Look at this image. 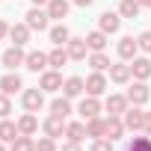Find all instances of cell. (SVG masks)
Masks as SVG:
<instances>
[{"label": "cell", "instance_id": "40", "mask_svg": "<svg viewBox=\"0 0 151 151\" xmlns=\"http://www.w3.org/2000/svg\"><path fill=\"white\" fill-rule=\"evenodd\" d=\"M71 3H74V6H80V9H89L95 0H71Z\"/></svg>", "mask_w": 151, "mask_h": 151}, {"label": "cell", "instance_id": "41", "mask_svg": "<svg viewBox=\"0 0 151 151\" xmlns=\"http://www.w3.org/2000/svg\"><path fill=\"white\" fill-rule=\"evenodd\" d=\"M145 133H151V113H145V127H142Z\"/></svg>", "mask_w": 151, "mask_h": 151}, {"label": "cell", "instance_id": "28", "mask_svg": "<svg viewBox=\"0 0 151 151\" xmlns=\"http://www.w3.org/2000/svg\"><path fill=\"white\" fill-rule=\"evenodd\" d=\"M68 59H71V56H68L65 47H53V50L47 53V68H56V71H59L62 65H68Z\"/></svg>", "mask_w": 151, "mask_h": 151}, {"label": "cell", "instance_id": "26", "mask_svg": "<svg viewBox=\"0 0 151 151\" xmlns=\"http://www.w3.org/2000/svg\"><path fill=\"white\" fill-rule=\"evenodd\" d=\"M86 59H89V68H92V71H110V65H113L104 50H92Z\"/></svg>", "mask_w": 151, "mask_h": 151}, {"label": "cell", "instance_id": "2", "mask_svg": "<svg viewBox=\"0 0 151 151\" xmlns=\"http://www.w3.org/2000/svg\"><path fill=\"white\" fill-rule=\"evenodd\" d=\"M0 62H3L6 71H18V68L27 62V53H24L21 45H12V47H6L3 53H0Z\"/></svg>", "mask_w": 151, "mask_h": 151}, {"label": "cell", "instance_id": "7", "mask_svg": "<svg viewBox=\"0 0 151 151\" xmlns=\"http://www.w3.org/2000/svg\"><path fill=\"white\" fill-rule=\"evenodd\" d=\"M107 86H110V80L104 77V71H92L86 77V95H92V98H101L107 92Z\"/></svg>", "mask_w": 151, "mask_h": 151}, {"label": "cell", "instance_id": "35", "mask_svg": "<svg viewBox=\"0 0 151 151\" xmlns=\"http://www.w3.org/2000/svg\"><path fill=\"white\" fill-rule=\"evenodd\" d=\"M9 113H12V95L0 92V119H9Z\"/></svg>", "mask_w": 151, "mask_h": 151}, {"label": "cell", "instance_id": "6", "mask_svg": "<svg viewBox=\"0 0 151 151\" xmlns=\"http://www.w3.org/2000/svg\"><path fill=\"white\" fill-rule=\"evenodd\" d=\"M21 104H24V110L27 113H39L42 107H45V92L36 86V89H24L21 92Z\"/></svg>", "mask_w": 151, "mask_h": 151}, {"label": "cell", "instance_id": "29", "mask_svg": "<svg viewBox=\"0 0 151 151\" xmlns=\"http://www.w3.org/2000/svg\"><path fill=\"white\" fill-rule=\"evenodd\" d=\"M18 130H21L24 136H33V133L39 130V119H36V113H24V116L18 119Z\"/></svg>", "mask_w": 151, "mask_h": 151}, {"label": "cell", "instance_id": "23", "mask_svg": "<svg viewBox=\"0 0 151 151\" xmlns=\"http://www.w3.org/2000/svg\"><path fill=\"white\" fill-rule=\"evenodd\" d=\"M86 136H89V133H86V122H83V119L65 124V139H68V142H83Z\"/></svg>", "mask_w": 151, "mask_h": 151}, {"label": "cell", "instance_id": "38", "mask_svg": "<svg viewBox=\"0 0 151 151\" xmlns=\"http://www.w3.org/2000/svg\"><path fill=\"white\" fill-rule=\"evenodd\" d=\"M59 151H83V142H68V139H65Z\"/></svg>", "mask_w": 151, "mask_h": 151}, {"label": "cell", "instance_id": "37", "mask_svg": "<svg viewBox=\"0 0 151 151\" xmlns=\"http://www.w3.org/2000/svg\"><path fill=\"white\" fill-rule=\"evenodd\" d=\"M89 151H113V139L101 136V139H92V148Z\"/></svg>", "mask_w": 151, "mask_h": 151}, {"label": "cell", "instance_id": "31", "mask_svg": "<svg viewBox=\"0 0 151 151\" xmlns=\"http://www.w3.org/2000/svg\"><path fill=\"white\" fill-rule=\"evenodd\" d=\"M139 0H122V3H119V15L122 18H136L139 15Z\"/></svg>", "mask_w": 151, "mask_h": 151}, {"label": "cell", "instance_id": "8", "mask_svg": "<svg viewBox=\"0 0 151 151\" xmlns=\"http://www.w3.org/2000/svg\"><path fill=\"white\" fill-rule=\"evenodd\" d=\"M62 95L65 98H83L86 95V80L83 77H77V74H71V77H65V83H62Z\"/></svg>", "mask_w": 151, "mask_h": 151}, {"label": "cell", "instance_id": "12", "mask_svg": "<svg viewBox=\"0 0 151 151\" xmlns=\"http://www.w3.org/2000/svg\"><path fill=\"white\" fill-rule=\"evenodd\" d=\"M65 119H59V116H47L45 122H42V130H45V136H53V139H59V136H65Z\"/></svg>", "mask_w": 151, "mask_h": 151}, {"label": "cell", "instance_id": "16", "mask_svg": "<svg viewBox=\"0 0 151 151\" xmlns=\"http://www.w3.org/2000/svg\"><path fill=\"white\" fill-rule=\"evenodd\" d=\"M130 74H133V80H148L151 77V59L148 56H133L130 59Z\"/></svg>", "mask_w": 151, "mask_h": 151}, {"label": "cell", "instance_id": "10", "mask_svg": "<svg viewBox=\"0 0 151 151\" xmlns=\"http://www.w3.org/2000/svg\"><path fill=\"white\" fill-rule=\"evenodd\" d=\"M122 119H124V127H127V130H133V133L145 127V110H142V107H133V104H130V107L124 110V116H122Z\"/></svg>", "mask_w": 151, "mask_h": 151}, {"label": "cell", "instance_id": "25", "mask_svg": "<svg viewBox=\"0 0 151 151\" xmlns=\"http://www.w3.org/2000/svg\"><path fill=\"white\" fill-rule=\"evenodd\" d=\"M50 113H53V116H59V119H68V116L74 113L71 98H65V95H62V98H53V101H50Z\"/></svg>", "mask_w": 151, "mask_h": 151}, {"label": "cell", "instance_id": "36", "mask_svg": "<svg viewBox=\"0 0 151 151\" xmlns=\"http://www.w3.org/2000/svg\"><path fill=\"white\" fill-rule=\"evenodd\" d=\"M136 42H139V50H142V53H151V30L139 33V36H136Z\"/></svg>", "mask_w": 151, "mask_h": 151}, {"label": "cell", "instance_id": "34", "mask_svg": "<svg viewBox=\"0 0 151 151\" xmlns=\"http://www.w3.org/2000/svg\"><path fill=\"white\" fill-rule=\"evenodd\" d=\"M36 151H59V148H56L53 136H42V139H36Z\"/></svg>", "mask_w": 151, "mask_h": 151}, {"label": "cell", "instance_id": "1", "mask_svg": "<svg viewBox=\"0 0 151 151\" xmlns=\"http://www.w3.org/2000/svg\"><path fill=\"white\" fill-rule=\"evenodd\" d=\"M24 24H27L33 33H45V30H50V15H47V9H42V6H30L27 15H24Z\"/></svg>", "mask_w": 151, "mask_h": 151}, {"label": "cell", "instance_id": "4", "mask_svg": "<svg viewBox=\"0 0 151 151\" xmlns=\"http://www.w3.org/2000/svg\"><path fill=\"white\" fill-rule=\"evenodd\" d=\"M62 83H65V80H62V74H59L56 68H45L42 77H39V89H42V92H59Z\"/></svg>", "mask_w": 151, "mask_h": 151}, {"label": "cell", "instance_id": "13", "mask_svg": "<svg viewBox=\"0 0 151 151\" xmlns=\"http://www.w3.org/2000/svg\"><path fill=\"white\" fill-rule=\"evenodd\" d=\"M65 50H68V56L74 59V62H83L92 50H89V45H86V39H68V45H65Z\"/></svg>", "mask_w": 151, "mask_h": 151}, {"label": "cell", "instance_id": "42", "mask_svg": "<svg viewBox=\"0 0 151 151\" xmlns=\"http://www.w3.org/2000/svg\"><path fill=\"white\" fill-rule=\"evenodd\" d=\"M33 6H47V0H30Z\"/></svg>", "mask_w": 151, "mask_h": 151}, {"label": "cell", "instance_id": "14", "mask_svg": "<svg viewBox=\"0 0 151 151\" xmlns=\"http://www.w3.org/2000/svg\"><path fill=\"white\" fill-rule=\"evenodd\" d=\"M110 80L113 83H119V86H124V83H130L133 80V74H130V62H113L110 65Z\"/></svg>", "mask_w": 151, "mask_h": 151}, {"label": "cell", "instance_id": "32", "mask_svg": "<svg viewBox=\"0 0 151 151\" xmlns=\"http://www.w3.org/2000/svg\"><path fill=\"white\" fill-rule=\"evenodd\" d=\"M9 151H36V139H33V136H24V133H21V136H18V139H15L12 145H9Z\"/></svg>", "mask_w": 151, "mask_h": 151}, {"label": "cell", "instance_id": "17", "mask_svg": "<svg viewBox=\"0 0 151 151\" xmlns=\"http://www.w3.org/2000/svg\"><path fill=\"white\" fill-rule=\"evenodd\" d=\"M47 39H50V45H53V47H65V45H68V39H71V30L59 21V24H53V27L47 30Z\"/></svg>", "mask_w": 151, "mask_h": 151}, {"label": "cell", "instance_id": "33", "mask_svg": "<svg viewBox=\"0 0 151 151\" xmlns=\"http://www.w3.org/2000/svg\"><path fill=\"white\" fill-rule=\"evenodd\" d=\"M124 151H151V136H133Z\"/></svg>", "mask_w": 151, "mask_h": 151}, {"label": "cell", "instance_id": "44", "mask_svg": "<svg viewBox=\"0 0 151 151\" xmlns=\"http://www.w3.org/2000/svg\"><path fill=\"white\" fill-rule=\"evenodd\" d=\"M0 151H9V145H6V142H0Z\"/></svg>", "mask_w": 151, "mask_h": 151}, {"label": "cell", "instance_id": "30", "mask_svg": "<svg viewBox=\"0 0 151 151\" xmlns=\"http://www.w3.org/2000/svg\"><path fill=\"white\" fill-rule=\"evenodd\" d=\"M104 127H107V119H101V116H95V119L86 122V133H89L92 139H101V136H104Z\"/></svg>", "mask_w": 151, "mask_h": 151}, {"label": "cell", "instance_id": "43", "mask_svg": "<svg viewBox=\"0 0 151 151\" xmlns=\"http://www.w3.org/2000/svg\"><path fill=\"white\" fill-rule=\"evenodd\" d=\"M139 6H145V9H151V0H139Z\"/></svg>", "mask_w": 151, "mask_h": 151}, {"label": "cell", "instance_id": "21", "mask_svg": "<svg viewBox=\"0 0 151 151\" xmlns=\"http://www.w3.org/2000/svg\"><path fill=\"white\" fill-rule=\"evenodd\" d=\"M18 136H21V130H18V122H12V119H0V142L12 145Z\"/></svg>", "mask_w": 151, "mask_h": 151}, {"label": "cell", "instance_id": "24", "mask_svg": "<svg viewBox=\"0 0 151 151\" xmlns=\"http://www.w3.org/2000/svg\"><path fill=\"white\" fill-rule=\"evenodd\" d=\"M30 33H33V30H30V27H27L24 21H21V24H12V27H9V42H12V45H21V47H24V45L30 42Z\"/></svg>", "mask_w": 151, "mask_h": 151}, {"label": "cell", "instance_id": "15", "mask_svg": "<svg viewBox=\"0 0 151 151\" xmlns=\"http://www.w3.org/2000/svg\"><path fill=\"white\" fill-rule=\"evenodd\" d=\"M127 107H130L127 95H107V101H104L107 116H124V110H127Z\"/></svg>", "mask_w": 151, "mask_h": 151}, {"label": "cell", "instance_id": "9", "mask_svg": "<svg viewBox=\"0 0 151 151\" xmlns=\"http://www.w3.org/2000/svg\"><path fill=\"white\" fill-rule=\"evenodd\" d=\"M98 30H104L107 36H116V33L122 30V15H119V12H110V9L101 12V15H98Z\"/></svg>", "mask_w": 151, "mask_h": 151}, {"label": "cell", "instance_id": "20", "mask_svg": "<svg viewBox=\"0 0 151 151\" xmlns=\"http://www.w3.org/2000/svg\"><path fill=\"white\" fill-rule=\"evenodd\" d=\"M47 15H50V21H62V18H68V12H71V0H47Z\"/></svg>", "mask_w": 151, "mask_h": 151}, {"label": "cell", "instance_id": "18", "mask_svg": "<svg viewBox=\"0 0 151 151\" xmlns=\"http://www.w3.org/2000/svg\"><path fill=\"white\" fill-rule=\"evenodd\" d=\"M116 50H119V56H122L124 62H130V59H133V56L139 53V42H136L133 36H122V39H119V47H116Z\"/></svg>", "mask_w": 151, "mask_h": 151}, {"label": "cell", "instance_id": "5", "mask_svg": "<svg viewBox=\"0 0 151 151\" xmlns=\"http://www.w3.org/2000/svg\"><path fill=\"white\" fill-rule=\"evenodd\" d=\"M127 101H130L133 107L148 104V101H151V89H148V83H145V80H133V86L127 89Z\"/></svg>", "mask_w": 151, "mask_h": 151}, {"label": "cell", "instance_id": "11", "mask_svg": "<svg viewBox=\"0 0 151 151\" xmlns=\"http://www.w3.org/2000/svg\"><path fill=\"white\" fill-rule=\"evenodd\" d=\"M0 92H6V95L24 92V80H21V74H18V71H6L3 77H0Z\"/></svg>", "mask_w": 151, "mask_h": 151}, {"label": "cell", "instance_id": "3", "mask_svg": "<svg viewBox=\"0 0 151 151\" xmlns=\"http://www.w3.org/2000/svg\"><path fill=\"white\" fill-rule=\"evenodd\" d=\"M101 110H104V104H101L98 98H92V95H83V98H80V104H77V116H80L83 122H89V119L101 116Z\"/></svg>", "mask_w": 151, "mask_h": 151}, {"label": "cell", "instance_id": "19", "mask_svg": "<svg viewBox=\"0 0 151 151\" xmlns=\"http://www.w3.org/2000/svg\"><path fill=\"white\" fill-rule=\"evenodd\" d=\"M124 130H127V127H124V119H122V116H107V127H104V136H107V139L116 142V139L124 136Z\"/></svg>", "mask_w": 151, "mask_h": 151}, {"label": "cell", "instance_id": "22", "mask_svg": "<svg viewBox=\"0 0 151 151\" xmlns=\"http://www.w3.org/2000/svg\"><path fill=\"white\" fill-rule=\"evenodd\" d=\"M24 68H27V71H36V74L45 71V68H47V53H45V50H30Z\"/></svg>", "mask_w": 151, "mask_h": 151}, {"label": "cell", "instance_id": "39", "mask_svg": "<svg viewBox=\"0 0 151 151\" xmlns=\"http://www.w3.org/2000/svg\"><path fill=\"white\" fill-rule=\"evenodd\" d=\"M3 39H9V24L0 18V42H3Z\"/></svg>", "mask_w": 151, "mask_h": 151}, {"label": "cell", "instance_id": "27", "mask_svg": "<svg viewBox=\"0 0 151 151\" xmlns=\"http://www.w3.org/2000/svg\"><path fill=\"white\" fill-rule=\"evenodd\" d=\"M107 42H110V36H107L104 30H92V33H86V45H89V50H104Z\"/></svg>", "mask_w": 151, "mask_h": 151}]
</instances>
